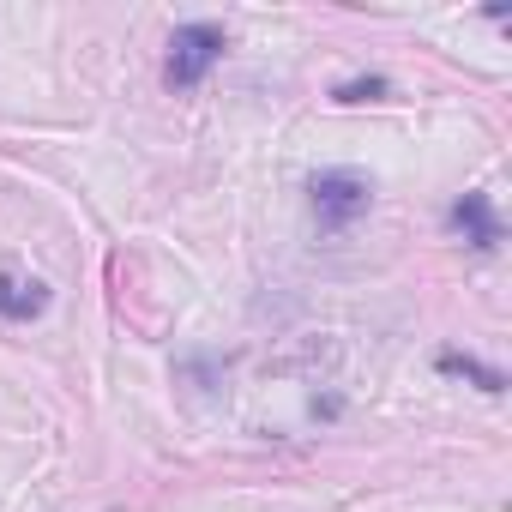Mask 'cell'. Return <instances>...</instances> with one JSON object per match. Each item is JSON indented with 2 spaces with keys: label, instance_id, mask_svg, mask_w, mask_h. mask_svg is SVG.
Instances as JSON below:
<instances>
[{
  "label": "cell",
  "instance_id": "4",
  "mask_svg": "<svg viewBox=\"0 0 512 512\" xmlns=\"http://www.w3.org/2000/svg\"><path fill=\"white\" fill-rule=\"evenodd\" d=\"M43 302H49V290H43V284L0 278V314H7V320H31V314H43Z\"/></svg>",
  "mask_w": 512,
  "mask_h": 512
},
{
  "label": "cell",
  "instance_id": "1",
  "mask_svg": "<svg viewBox=\"0 0 512 512\" xmlns=\"http://www.w3.org/2000/svg\"><path fill=\"white\" fill-rule=\"evenodd\" d=\"M217 61H223V31H217V25H181V31L169 37V67H163V73H169L175 91H193Z\"/></svg>",
  "mask_w": 512,
  "mask_h": 512
},
{
  "label": "cell",
  "instance_id": "3",
  "mask_svg": "<svg viewBox=\"0 0 512 512\" xmlns=\"http://www.w3.org/2000/svg\"><path fill=\"white\" fill-rule=\"evenodd\" d=\"M452 223H458V235H464L470 247H482V253L500 241V223H494V211H488V199H482V193H464V199H458V211H452Z\"/></svg>",
  "mask_w": 512,
  "mask_h": 512
},
{
  "label": "cell",
  "instance_id": "5",
  "mask_svg": "<svg viewBox=\"0 0 512 512\" xmlns=\"http://www.w3.org/2000/svg\"><path fill=\"white\" fill-rule=\"evenodd\" d=\"M440 374H464V380H476L482 392H500V386H506L494 368H482V362H470V356H452V350L440 356Z\"/></svg>",
  "mask_w": 512,
  "mask_h": 512
},
{
  "label": "cell",
  "instance_id": "6",
  "mask_svg": "<svg viewBox=\"0 0 512 512\" xmlns=\"http://www.w3.org/2000/svg\"><path fill=\"white\" fill-rule=\"evenodd\" d=\"M332 97H338V103H374V97H386V79H350V85H338Z\"/></svg>",
  "mask_w": 512,
  "mask_h": 512
},
{
  "label": "cell",
  "instance_id": "2",
  "mask_svg": "<svg viewBox=\"0 0 512 512\" xmlns=\"http://www.w3.org/2000/svg\"><path fill=\"white\" fill-rule=\"evenodd\" d=\"M308 193H314V211H320L326 229H344V223H356V217L368 211V181L350 175V169H326V175H314Z\"/></svg>",
  "mask_w": 512,
  "mask_h": 512
}]
</instances>
